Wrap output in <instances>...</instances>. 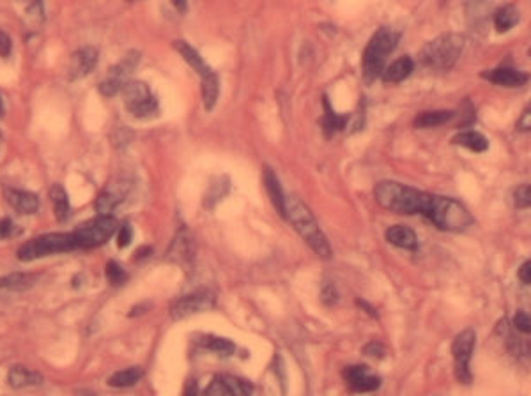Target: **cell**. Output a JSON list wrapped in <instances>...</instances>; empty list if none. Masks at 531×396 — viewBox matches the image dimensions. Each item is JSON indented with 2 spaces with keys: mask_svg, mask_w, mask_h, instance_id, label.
<instances>
[{
  "mask_svg": "<svg viewBox=\"0 0 531 396\" xmlns=\"http://www.w3.org/2000/svg\"><path fill=\"white\" fill-rule=\"evenodd\" d=\"M383 209L397 214H424L443 232H464L473 223V216L455 198L427 193L395 181H383L374 190Z\"/></svg>",
  "mask_w": 531,
  "mask_h": 396,
  "instance_id": "6da1fadb",
  "label": "cell"
},
{
  "mask_svg": "<svg viewBox=\"0 0 531 396\" xmlns=\"http://www.w3.org/2000/svg\"><path fill=\"white\" fill-rule=\"evenodd\" d=\"M286 218L293 223V226L297 230V234L302 235L303 241L321 258H331V248H329L328 239L322 234L321 226H319L312 210L296 197L286 198Z\"/></svg>",
  "mask_w": 531,
  "mask_h": 396,
  "instance_id": "7a4b0ae2",
  "label": "cell"
},
{
  "mask_svg": "<svg viewBox=\"0 0 531 396\" xmlns=\"http://www.w3.org/2000/svg\"><path fill=\"white\" fill-rule=\"evenodd\" d=\"M464 50V37L457 32L441 34L436 39L428 41L420 50V62L425 68L436 71H448L455 66Z\"/></svg>",
  "mask_w": 531,
  "mask_h": 396,
  "instance_id": "3957f363",
  "label": "cell"
},
{
  "mask_svg": "<svg viewBox=\"0 0 531 396\" xmlns=\"http://www.w3.org/2000/svg\"><path fill=\"white\" fill-rule=\"evenodd\" d=\"M399 43V34L392 28L383 27L370 37L369 44L363 52V80L365 84H372L379 76L385 73V62L390 53L397 48Z\"/></svg>",
  "mask_w": 531,
  "mask_h": 396,
  "instance_id": "277c9868",
  "label": "cell"
},
{
  "mask_svg": "<svg viewBox=\"0 0 531 396\" xmlns=\"http://www.w3.org/2000/svg\"><path fill=\"white\" fill-rule=\"evenodd\" d=\"M78 248L75 234H46L41 237L31 239L25 242L18 250V258L24 262L36 260L40 257H46V255L62 253V251H71Z\"/></svg>",
  "mask_w": 531,
  "mask_h": 396,
  "instance_id": "5b68a950",
  "label": "cell"
},
{
  "mask_svg": "<svg viewBox=\"0 0 531 396\" xmlns=\"http://www.w3.org/2000/svg\"><path fill=\"white\" fill-rule=\"evenodd\" d=\"M117 232V222L112 216H99L91 222L80 225L73 232L78 242V248H94L101 246Z\"/></svg>",
  "mask_w": 531,
  "mask_h": 396,
  "instance_id": "8992f818",
  "label": "cell"
},
{
  "mask_svg": "<svg viewBox=\"0 0 531 396\" xmlns=\"http://www.w3.org/2000/svg\"><path fill=\"white\" fill-rule=\"evenodd\" d=\"M140 62V53L130 52L119 64H115L114 68L108 71L105 80L99 84V92L105 98H112L117 92H123V89L130 84V76L133 75L135 68Z\"/></svg>",
  "mask_w": 531,
  "mask_h": 396,
  "instance_id": "52a82bcc",
  "label": "cell"
},
{
  "mask_svg": "<svg viewBox=\"0 0 531 396\" xmlns=\"http://www.w3.org/2000/svg\"><path fill=\"white\" fill-rule=\"evenodd\" d=\"M475 341V331L473 329H464L462 333L457 334L452 343V354L453 361H455V377L460 384H471L473 381L469 363H471Z\"/></svg>",
  "mask_w": 531,
  "mask_h": 396,
  "instance_id": "ba28073f",
  "label": "cell"
},
{
  "mask_svg": "<svg viewBox=\"0 0 531 396\" xmlns=\"http://www.w3.org/2000/svg\"><path fill=\"white\" fill-rule=\"evenodd\" d=\"M124 105L135 117H151L158 111V101L143 82H130L123 89Z\"/></svg>",
  "mask_w": 531,
  "mask_h": 396,
  "instance_id": "9c48e42d",
  "label": "cell"
},
{
  "mask_svg": "<svg viewBox=\"0 0 531 396\" xmlns=\"http://www.w3.org/2000/svg\"><path fill=\"white\" fill-rule=\"evenodd\" d=\"M216 305V297L211 290H198V292L184 296L172 305L171 315L174 321H181L195 315V313L209 312Z\"/></svg>",
  "mask_w": 531,
  "mask_h": 396,
  "instance_id": "30bf717a",
  "label": "cell"
},
{
  "mask_svg": "<svg viewBox=\"0 0 531 396\" xmlns=\"http://www.w3.org/2000/svg\"><path fill=\"white\" fill-rule=\"evenodd\" d=\"M131 184L126 179H115L101 191V195L96 200V210L99 216H110L121 202H124L128 191H130Z\"/></svg>",
  "mask_w": 531,
  "mask_h": 396,
  "instance_id": "8fae6325",
  "label": "cell"
},
{
  "mask_svg": "<svg viewBox=\"0 0 531 396\" xmlns=\"http://www.w3.org/2000/svg\"><path fill=\"white\" fill-rule=\"evenodd\" d=\"M344 379L349 382L351 389L354 393H370L376 391L381 386V379H377L376 375L369 372V368L363 365L356 366H347V368L342 372Z\"/></svg>",
  "mask_w": 531,
  "mask_h": 396,
  "instance_id": "7c38bea8",
  "label": "cell"
},
{
  "mask_svg": "<svg viewBox=\"0 0 531 396\" xmlns=\"http://www.w3.org/2000/svg\"><path fill=\"white\" fill-rule=\"evenodd\" d=\"M482 78H485L491 84L500 85V87L516 89L523 87L530 80V75L524 71H517L514 68H498V69H487L482 73Z\"/></svg>",
  "mask_w": 531,
  "mask_h": 396,
  "instance_id": "4fadbf2b",
  "label": "cell"
},
{
  "mask_svg": "<svg viewBox=\"0 0 531 396\" xmlns=\"http://www.w3.org/2000/svg\"><path fill=\"white\" fill-rule=\"evenodd\" d=\"M96 66H98V50L92 46H85L73 55L69 76L71 80L84 78V76L91 75Z\"/></svg>",
  "mask_w": 531,
  "mask_h": 396,
  "instance_id": "5bb4252c",
  "label": "cell"
},
{
  "mask_svg": "<svg viewBox=\"0 0 531 396\" xmlns=\"http://www.w3.org/2000/svg\"><path fill=\"white\" fill-rule=\"evenodd\" d=\"M174 46H175V50L181 53L182 59L190 64L191 69H195V71L200 75V78H207V76L213 75L214 71L209 68V64H207L206 60L200 57V53H198L195 48H191L190 44L186 43V41H174Z\"/></svg>",
  "mask_w": 531,
  "mask_h": 396,
  "instance_id": "9a60e30c",
  "label": "cell"
},
{
  "mask_svg": "<svg viewBox=\"0 0 531 396\" xmlns=\"http://www.w3.org/2000/svg\"><path fill=\"white\" fill-rule=\"evenodd\" d=\"M386 241L390 244L402 248V250H417L418 248V237L415 234V230L404 225H393L386 230Z\"/></svg>",
  "mask_w": 531,
  "mask_h": 396,
  "instance_id": "2e32d148",
  "label": "cell"
},
{
  "mask_svg": "<svg viewBox=\"0 0 531 396\" xmlns=\"http://www.w3.org/2000/svg\"><path fill=\"white\" fill-rule=\"evenodd\" d=\"M264 184H266V190H268V193H270V198H271V202H273L275 209L278 210V214L280 216H284L286 218L287 216V209H286V195H284V190H281L280 186V181H278V177L275 175V172L271 170L270 167H264Z\"/></svg>",
  "mask_w": 531,
  "mask_h": 396,
  "instance_id": "e0dca14e",
  "label": "cell"
},
{
  "mask_svg": "<svg viewBox=\"0 0 531 396\" xmlns=\"http://www.w3.org/2000/svg\"><path fill=\"white\" fill-rule=\"evenodd\" d=\"M412 69H415V62H412L411 57H401V59H397L395 62L390 64L388 68L385 69L383 82L385 84H401V82H404L411 75Z\"/></svg>",
  "mask_w": 531,
  "mask_h": 396,
  "instance_id": "ac0fdd59",
  "label": "cell"
},
{
  "mask_svg": "<svg viewBox=\"0 0 531 396\" xmlns=\"http://www.w3.org/2000/svg\"><path fill=\"white\" fill-rule=\"evenodd\" d=\"M521 21V12L516 6H501L500 9H496L494 12V28L496 32H503L512 30V28L516 27L517 24Z\"/></svg>",
  "mask_w": 531,
  "mask_h": 396,
  "instance_id": "d6986e66",
  "label": "cell"
},
{
  "mask_svg": "<svg viewBox=\"0 0 531 396\" xmlns=\"http://www.w3.org/2000/svg\"><path fill=\"white\" fill-rule=\"evenodd\" d=\"M8 202L15 207L16 210L25 214H34L40 207V200L34 193L31 191H21V190H11L8 191Z\"/></svg>",
  "mask_w": 531,
  "mask_h": 396,
  "instance_id": "ffe728a7",
  "label": "cell"
},
{
  "mask_svg": "<svg viewBox=\"0 0 531 396\" xmlns=\"http://www.w3.org/2000/svg\"><path fill=\"white\" fill-rule=\"evenodd\" d=\"M452 143L466 147V149L473 152H485L489 149L487 138L482 133H478V131H462V133L453 136Z\"/></svg>",
  "mask_w": 531,
  "mask_h": 396,
  "instance_id": "44dd1931",
  "label": "cell"
},
{
  "mask_svg": "<svg viewBox=\"0 0 531 396\" xmlns=\"http://www.w3.org/2000/svg\"><path fill=\"white\" fill-rule=\"evenodd\" d=\"M8 381H9V386L18 389V388H25V386L41 384L43 377L36 372H31V370L25 368V366H12V368L9 370Z\"/></svg>",
  "mask_w": 531,
  "mask_h": 396,
  "instance_id": "7402d4cb",
  "label": "cell"
},
{
  "mask_svg": "<svg viewBox=\"0 0 531 396\" xmlns=\"http://www.w3.org/2000/svg\"><path fill=\"white\" fill-rule=\"evenodd\" d=\"M142 375L143 370L140 366H130L126 370L115 372L108 379V386H112V388H131V386H135L142 379Z\"/></svg>",
  "mask_w": 531,
  "mask_h": 396,
  "instance_id": "603a6c76",
  "label": "cell"
},
{
  "mask_svg": "<svg viewBox=\"0 0 531 396\" xmlns=\"http://www.w3.org/2000/svg\"><path fill=\"white\" fill-rule=\"evenodd\" d=\"M50 198H52L57 219H59V222H66V219L69 218V210H71L66 190H64L60 184H53V186L50 188Z\"/></svg>",
  "mask_w": 531,
  "mask_h": 396,
  "instance_id": "cb8c5ba5",
  "label": "cell"
},
{
  "mask_svg": "<svg viewBox=\"0 0 531 396\" xmlns=\"http://www.w3.org/2000/svg\"><path fill=\"white\" fill-rule=\"evenodd\" d=\"M453 117V111L450 110H434V111H421L415 119V127H436L443 126Z\"/></svg>",
  "mask_w": 531,
  "mask_h": 396,
  "instance_id": "d4e9b609",
  "label": "cell"
},
{
  "mask_svg": "<svg viewBox=\"0 0 531 396\" xmlns=\"http://www.w3.org/2000/svg\"><path fill=\"white\" fill-rule=\"evenodd\" d=\"M36 282V276L34 274H25V273H15L11 276L0 278V285L2 290H12V292H21V290L31 289Z\"/></svg>",
  "mask_w": 531,
  "mask_h": 396,
  "instance_id": "484cf974",
  "label": "cell"
},
{
  "mask_svg": "<svg viewBox=\"0 0 531 396\" xmlns=\"http://www.w3.org/2000/svg\"><path fill=\"white\" fill-rule=\"evenodd\" d=\"M324 108H326V114H324V119H322V129L326 131V135H331L333 131H340L344 129L345 124H347V120H349V117L347 115H337L333 110H331V105H329L328 98H324Z\"/></svg>",
  "mask_w": 531,
  "mask_h": 396,
  "instance_id": "4316f807",
  "label": "cell"
},
{
  "mask_svg": "<svg viewBox=\"0 0 531 396\" xmlns=\"http://www.w3.org/2000/svg\"><path fill=\"white\" fill-rule=\"evenodd\" d=\"M218 92H220L218 76L213 73V75L207 76V78H202V101H204V108H206L207 111L213 110L214 105H216Z\"/></svg>",
  "mask_w": 531,
  "mask_h": 396,
  "instance_id": "83f0119b",
  "label": "cell"
},
{
  "mask_svg": "<svg viewBox=\"0 0 531 396\" xmlns=\"http://www.w3.org/2000/svg\"><path fill=\"white\" fill-rule=\"evenodd\" d=\"M202 345L220 357H230L236 352V345L230 340H227V338L206 336L202 340Z\"/></svg>",
  "mask_w": 531,
  "mask_h": 396,
  "instance_id": "f1b7e54d",
  "label": "cell"
},
{
  "mask_svg": "<svg viewBox=\"0 0 531 396\" xmlns=\"http://www.w3.org/2000/svg\"><path fill=\"white\" fill-rule=\"evenodd\" d=\"M227 190H229V183H227V179L223 181V177L220 179L218 183L211 184L209 193L206 195V207H214V204L225 197Z\"/></svg>",
  "mask_w": 531,
  "mask_h": 396,
  "instance_id": "f546056e",
  "label": "cell"
},
{
  "mask_svg": "<svg viewBox=\"0 0 531 396\" xmlns=\"http://www.w3.org/2000/svg\"><path fill=\"white\" fill-rule=\"evenodd\" d=\"M223 381H225L227 388H229L230 395L232 396H252L254 388H252L248 382L239 381V379H236V377H223Z\"/></svg>",
  "mask_w": 531,
  "mask_h": 396,
  "instance_id": "4dcf8cb0",
  "label": "cell"
},
{
  "mask_svg": "<svg viewBox=\"0 0 531 396\" xmlns=\"http://www.w3.org/2000/svg\"><path fill=\"white\" fill-rule=\"evenodd\" d=\"M514 204L517 209H528L531 207V184H523L514 190Z\"/></svg>",
  "mask_w": 531,
  "mask_h": 396,
  "instance_id": "1f68e13d",
  "label": "cell"
},
{
  "mask_svg": "<svg viewBox=\"0 0 531 396\" xmlns=\"http://www.w3.org/2000/svg\"><path fill=\"white\" fill-rule=\"evenodd\" d=\"M107 278L112 285H123L128 280V274L124 273L123 267L117 262H108L107 264Z\"/></svg>",
  "mask_w": 531,
  "mask_h": 396,
  "instance_id": "d6a6232c",
  "label": "cell"
},
{
  "mask_svg": "<svg viewBox=\"0 0 531 396\" xmlns=\"http://www.w3.org/2000/svg\"><path fill=\"white\" fill-rule=\"evenodd\" d=\"M204 396H232V395H230L229 388H227L225 381H223V377H218V379H214V381L209 384V388L204 391Z\"/></svg>",
  "mask_w": 531,
  "mask_h": 396,
  "instance_id": "836d02e7",
  "label": "cell"
},
{
  "mask_svg": "<svg viewBox=\"0 0 531 396\" xmlns=\"http://www.w3.org/2000/svg\"><path fill=\"white\" fill-rule=\"evenodd\" d=\"M514 325L521 333L531 334V315H528L526 312H517L514 317Z\"/></svg>",
  "mask_w": 531,
  "mask_h": 396,
  "instance_id": "e575fe53",
  "label": "cell"
},
{
  "mask_svg": "<svg viewBox=\"0 0 531 396\" xmlns=\"http://www.w3.org/2000/svg\"><path fill=\"white\" fill-rule=\"evenodd\" d=\"M516 129L521 131V133H528V131H531V101L526 105V108L523 110L521 117L517 119Z\"/></svg>",
  "mask_w": 531,
  "mask_h": 396,
  "instance_id": "d590c367",
  "label": "cell"
},
{
  "mask_svg": "<svg viewBox=\"0 0 531 396\" xmlns=\"http://www.w3.org/2000/svg\"><path fill=\"white\" fill-rule=\"evenodd\" d=\"M321 301L328 306H333L338 301V292L333 283H326L321 290Z\"/></svg>",
  "mask_w": 531,
  "mask_h": 396,
  "instance_id": "8d00e7d4",
  "label": "cell"
},
{
  "mask_svg": "<svg viewBox=\"0 0 531 396\" xmlns=\"http://www.w3.org/2000/svg\"><path fill=\"white\" fill-rule=\"evenodd\" d=\"M131 239H133V228H131L130 223H124V225L119 228L117 246H119V248H126V246H130Z\"/></svg>",
  "mask_w": 531,
  "mask_h": 396,
  "instance_id": "74e56055",
  "label": "cell"
},
{
  "mask_svg": "<svg viewBox=\"0 0 531 396\" xmlns=\"http://www.w3.org/2000/svg\"><path fill=\"white\" fill-rule=\"evenodd\" d=\"M363 354L372 357H383L385 356V347H383L379 341H370L369 345H365L363 347Z\"/></svg>",
  "mask_w": 531,
  "mask_h": 396,
  "instance_id": "f35d334b",
  "label": "cell"
},
{
  "mask_svg": "<svg viewBox=\"0 0 531 396\" xmlns=\"http://www.w3.org/2000/svg\"><path fill=\"white\" fill-rule=\"evenodd\" d=\"M517 278H519V282L524 283V285H531V258L524 262L523 266L519 267Z\"/></svg>",
  "mask_w": 531,
  "mask_h": 396,
  "instance_id": "ab89813d",
  "label": "cell"
},
{
  "mask_svg": "<svg viewBox=\"0 0 531 396\" xmlns=\"http://www.w3.org/2000/svg\"><path fill=\"white\" fill-rule=\"evenodd\" d=\"M11 52V39L4 30H0V55L8 57Z\"/></svg>",
  "mask_w": 531,
  "mask_h": 396,
  "instance_id": "60d3db41",
  "label": "cell"
},
{
  "mask_svg": "<svg viewBox=\"0 0 531 396\" xmlns=\"http://www.w3.org/2000/svg\"><path fill=\"white\" fill-rule=\"evenodd\" d=\"M12 234V222L11 219L4 218V219H0V241L6 237H9V235Z\"/></svg>",
  "mask_w": 531,
  "mask_h": 396,
  "instance_id": "b9f144b4",
  "label": "cell"
},
{
  "mask_svg": "<svg viewBox=\"0 0 531 396\" xmlns=\"http://www.w3.org/2000/svg\"><path fill=\"white\" fill-rule=\"evenodd\" d=\"M184 396H197V382L188 381L184 388Z\"/></svg>",
  "mask_w": 531,
  "mask_h": 396,
  "instance_id": "7bdbcfd3",
  "label": "cell"
},
{
  "mask_svg": "<svg viewBox=\"0 0 531 396\" xmlns=\"http://www.w3.org/2000/svg\"><path fill=\"white\" fill-rule=\"evenodd\" d=\"M2 111H4V103H2V98H0V115H2Z\"/></svg>",
  "mask_w": 531,
  "mask_h": 396,
  "instance_id": "ee69618b",
  "label": "cell"
},
{
  "mask_svg": "<svg viewBox=\"0 0 531 396\" xmlns=\"http://www.w3.org/2000/svg\"><path fill=\"white\" fill-rule=\"evenodd\" d=\"M528 354L531 356V343H528Z\"/></svg>",
  "mask_w": 531,
  "mask_h": 396,
  "instance_id": "f6af8a7d",
  "label": "cell"
},
{
  "mask_svg": "<svg viewBox=\"0 0 531 396\" xmlns=\"http://www.w3.org/2000/svg\"><path fill=\"white\" fill-rule=\"evenodd\" d=\"M528 53H530V57H531V48H530V50H528Z\"/></svg>",
  "mask_w": 531,
  "mask_h": 396,
  "instance_id": "bcb514c9",
  "label": "cell"
},
{
  "mask_svg": "<svg viewBox=\"0 0 531 396\" xmlns=\"http://www.w3.org/2000/svg\"><path fill=\"white\" fill-rule=\"evenodd\" d=\"M0 292H2V285H0Z\"/></svg>",
  "mask_w": 531,
  "mask_h": 396,
  "instance_id": "7dc6e473",
  "label": "cell"
}]
</instances>
